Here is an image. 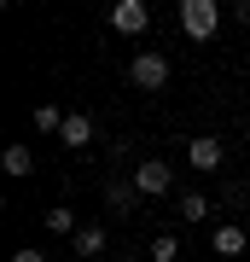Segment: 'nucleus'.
Returning <instances> with one entry per match:
<instances>
[{
    "label": "nucleus",
    "instance_id": "14",
    "mask_svg": "<svg viewBox=\"0 0 250 262\" xmlns=\"http://www.w3.org/2000/svg\"><path fill=\"white\" fill-rule=\"evenodd\" d=\"M140 204V187H134V181H117V187H111V210H134Z\"/></svg>",
    "mask_w": 250,
    "mask_h": 262
},
{
    "label": "nucleus",
    "instance_id": "11",
    "mask_svg": "<svg viewBox=\"0 0 250 262\" xmlns=\"http://www.w3.org/2000/svg\"><path fill=\"white\" fill-rule=\"evenodd\" d=\"M64 117H70V111H58V105H35V134H58Z\"/></svg>",
    "mask_w": 250,
    "mask_h": 262
},
{
    "label": "nucleus",
    "instance_id": "15",
    "mask_svg": "<svg viewBox=\"0 0 250 262\" xmlns=\"http://www.w3.org/2000/svg\"><path fill=\"white\" fill-rule=\"evenodd\" d=\"M12 262H47V256L35 251V245H29V251H18V256H12Z\"/></svg>",
    "mask_w": 250,
    "mask_h": 262
},
{
    "label": "nucleus",
    "instance_id": "13",
    "mask_svg": "<svg viewBox=\"0 0 250 262\" xmlns=\"http://www.w3.org/2000/svg\"><path fill=\"white\" fill-rule=\"evenodd\" d=\"M210 215V198L204 192H180V222H204Z\"/></svg>",
    "mask_w": 250,
    "mask_h": 262
},
{
    "label": "nucleus",
    "instance_id": "1",
    "mask_svg": "<svg viewBox=\"0 0 250 262\" xmlns=\"http://www.w3.org/2000/svg\"><path fill=\"white\" fill-rule=\"evenodd\" d=\"M128 88H140V94H163V88H169V58L163 53H134L128 58Z\"/></svg>",
    "mask_w": 250,
    "mask_h": 262
},
{
    "label": "nucleus",
    "instance_id": "8",
    "mask_svg": "<svg viewBox=\"0 0 250 262\" xmlns=\"http://www.w3.org/2000/svg\"><path fill=\"white\" fill-rule=\"evenodd\" d=\"M0 169H6L12 181H24V175H35V151H29L24 140H18V146H6V158H0Z\"/></svg>",
    "mask_w": 250,
    "mask_h": 262
},
{
    "label": "nucleus",
    "instance_id": "6",
    "mask_svg": "<svg viewBox=\"0 0 250 262\" xmlns=\"http://www.w3.org/2000/svg\"><path fill=\"white\" fill-rule=\"evenodd\" d=\"M210 251H215V256H244V251H250V233L233 227V222H221V227L210 233Z\"/></svg>",
    "mask_w": 250,
    "mask_h": 262
},
{
    "label": "nucleus",
    "instance_id": "9",
    "mask_svg": "<svg viewBox=\"0 0 250 262\" xmlns=\"http://www.w3.org/2000/svg\"><path fill=\"white\" fill-rule=\"evenodd\" d=\"M175 256H180V233H151L146 262H175Z\"/></svg>",
    "mask_w": 250,
    "mask_h": 262
},
{
    "label": "nucleus",
    "instance_id": "16",
    "mask_svg": "<svg viewBox=\"0 0 250 262\" xmlns=\"http://www.w3.org/2000/svg\"><path fill=\"white\" fill-rule=\"evenodd\" d=\"M122 262H146V256H122Z\"/></svg>",
    "mask_w": 250,
    "mask_h": 262
},
{
    "label": "nucleus",
    "instance_id": "4",
    "mask_svg": "<svg viewBox=\"0 0 250 262\" xmlns=\"http://www.w3.org/2000/svg\"><path fill=\"white\" fill-rule=\"evenodd\" d=\"M111 29H117V35H146V29H151V6H146V0H117V6H111Z\"/></svg>",
    "mask_w": 250,
    "mask_h": 262
},
{
    "label": "nucleus",
    "instance_id": "10",
    "mask_svg": "<svg viewBox=\"0 0 250 262\" xmlns=\"http://www.w3.org/2000/svg\"><path fill=\"white\" fill-rule=\"evenodd\" d=\"M105 239H111L105 227H82V233H76L70 245H76V256H99V251H105Z\"/></svg>",
    "mask_w": 250,
    "mask_h": 262
},
{
    "label": "nucleus",
    "instance_id": "7",
    "mask_svg": "<svg viewBox=\"0 0 250 262\" xmlns=\"http://www.w3.org/2000/svg\"><path fill=\"white\" fill-rule=\"evenodd\" d=\"M58 146H70V151H87V146H93V117L70 111V117H64V128H58Z\"/></svg>",
    "mask_w": 250,
    "mask_h": 262
},
{
    "label": "nucleus",
    "instance_id": "12",
    "mask_svg": "<svg viewBox=\"0 0 250 262\" xmlns=\"http://www.w3.org/2000/svg\"><path fill=\"white\" fill-rule=\"evenodd\" d=\"M47 233H70V239H76L82 227H76V215H70L64 204H53V210H47Z\"/></svg>",
    "mask_w": 250,
    "mask_h": 262
},
{
    "label": "nucleus",
    "instance_id": "5",
    "mask_svg": "<svg viewBox=\"0 0 250 262\" xmlns=\"http://www.w3.org/2000/svg\"><path fill=\"white\" fill-rule=\"evenodd\" d=\"M186 163L210 175V169H221V163H227V146L215 140V134H198V140H186Z\"/></svg>",
    "mask_w": 250,
    "mask_h": 262
},
{
    "label": "nucleus",
    "instance_id": "2",
    "mask_svg": "<svg viewBox=\"0 0 250 262\" xmlns=\"http://www.w3.org/2000/svg\"><path fill=\"white\" fill-rule=\"evenodd\" d=\"M180 29H186V41H210L221 29V6L215 0H180Z\"/></svg>",
    "mask_w": 250,
    "mask_h": 262
},
{
    "label": "nucleus",
    "instance_id": "3",
    "mask_svg": "<svg viewBox=\"0 0 250 262\" xmlns=\"http://www.w3.org/2000/svg\"><path fill=\"white\" fill-rule=\"evenodd\" d=\"M128 181L140 187V198H163V192H175V169H169L163 158H146V163H140Z\"/></svg>",
    "mask_w": 250,
    "mask_h": 262
}]
</instances>
